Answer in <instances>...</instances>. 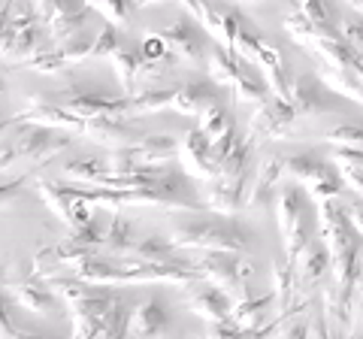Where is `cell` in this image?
<instances>
[{"instance_id": "6da1fadb", "label": "cell", "mask_w": 363, "mask_h": 339, "mask_svg": "<svg viewBox=\"0 0 363 339\" xmlns=\"http://www.w3.org/2000/svg\"><path fill=\"white\" fill-rule=\"evenodd\" d=\"M76 279L88 285L106 288V285H149V282H173V285H197L200 273L188 261H169V264H140V261H104V257H91L82 267L73 269Z\"/></svg>"}, {"instance_id": "7a4b0ae2", "label": "cell", "mask_w": 363, "mask_h": 339, "mask_svg": "<svg viewBox=\"0 0 363 339\" xmlns=\"http://www.w3.org/2000/svg\"><path fill=\"white\" fill-rule=\"evenodd\" d=\"M173 245L176 248H194V252L212 255H245L252 248V233L245 230L242 221L230 218H200L188 221L173 230Z\"/></svg>"}, {"instance_id": "3957f363", "label": "cell", "mask_w": 363, "mask_h": 339, "mask_svg": "<svg viewBox=\"0 0 363 339\" xmlns=\"http://www.w3.org/2000/svg\"><path fill=\"white\" fill-rule=\"evenodd\" d=\"M70 140H73V133H67V130L28 124V128L18 133V140L6 143V149L0 152V170H6L13 161H18V157H28L33 164H45V161H52L55 155H61L67 145H70Z\"/></svg>"}, {"instance_id": "277c9868", "label": "cell", "mask_w": 363, "mask_h": 339, "mask_svg": "<svg viewBox=\"0 0 363 339\" xmlns=\"http://www.w3.org/2000/svg\"><path fill=\"white\" fill-rule=\"evenodd\" d=\"M194 269L200 273L203 282L221 288L224 294H233V297H240V300L248 297L245 282H248V276H252L255 267L248 264L242 255H221V252L203 255L200 261L194 264Z\"/></svg>"}, {"instance_id": "5b68a950", "label": "cell", "mask_w": 363, "mask_h": 339, "mask_svg": "<svg viewBox=\"0 0 363 339\" xmlns=\"http://www.w3.org/2000/svg\"><path fill=\"white\" fill-rule=\"evenodd\" d=\"M285 170L303 182L306 194L312 200L324 203V200H333L339 191H342V179H339V170H330L324 161H318L312 155H294V157H285Z\"/></svg>"}, {"instance_id": "8992f818", "label": "cell", "mask_w": 363, "mask_h": 339, "mask_svg": "<svg viewBox=\"0 0 363 339\" xmlns=\"http://www.w3.org/2000/svg\"><path fill=\"white\" fill-rule=\"evenodd\" d=\"M6 291L21 309H28L33 315H49L55 309V291L45 285L43 279L33 276V269H18L9 267L4 273Z\"/></svg>"}, {"instance_id": "52a82bcc", "label": "cell", "mask_w": 363, "mask_h": 339, "mask_svg": "<svg viewBox=\"0 0 363 339\" xmlns=\"http://www.w3.org/2000/svg\"><path fill=\"white\" fill-rule=\"evenodd\" d=\"M85 6V0H37V16L43 25H49L55 40L67 43L82 33Z\"/></svg>"}, {"instance_id": "ba28073f", "label": "cell", "mask_w": 363, "mask_h": 339, "mask_svg": "<svg viewBox=\"0 0 363 339\" xmlns=\"http://www.w3.org/2000/svg\"><path fill=\"white\" fill-rule=\"evenodd\" d=\"M91 49H94V40L85 37V33H79V37H73V40L58 43L55 49H45V52H40V55H33V58L21 61L18 70H30V73L52 76V73L64 70V67L91 58Z\"/></svg>"}, {"instance_id": "9c48e42d", "label": "cell", "mask_w": 363, "mask_h": 339, "mask_svg": "<svg viewBox=\"0 0 363 339\" xmlns=\"http://www.w3.org/2000/svg\"><path fill=\"white\" fill-rule=\"evenodd\" d=\"M179 164H182V173L191 179H200V182H215L221 176L218 161L212 155V143L197 128L188 130V137L179 143Z\"/></svg>"}, {"instance_id": "30bf717a", "label": "cell", "mask_w": 363, "mask_h": 339, "mask_svg": "<svg viewBox=\"0 0 363 339\" xmlns=\"http://www.w3.org/2000/svg\"><path fill=\"white\" fill-rule=\"evenodd\" d=\"M288 104L294 106L297 116H324V112H330L336 106L330 88L321 82V76H312V73H300L291 79Z\"/></svg>"}, {"instance_id": "8fae6325", "label": "cell", "mask_w": 363, "mask_h": 339, "mask_svg": "<svg viewBox=\"0 0 363 339\" xmlns=\"http://www.w3.org/2000/svg\"><path fill=\"white\" fill-rule=\"evenodd\" d=\"M13 124H40V128H55L67 133H85V118H76L73 112H67L58 104H49L43 94L30 97L25 112L13 116Z\"/></svg>"}, {"instance_id": "7c38bea8", "label": "cell", "mask_w": 363, "mask_h": 339, "mask_svg": "<svg viewBox=\"0 0 363 339\" xmlns=\"http://www.w3.org/2000/svg\"><path fill=\"white\" fill-rule=\"evenodd\" d=\"M294 118H297V112H294V106L288 104V100L269 94L267 100H260L257 109L252 112V133L279 140V137H285V133L291 130Z\"/></svg>"}, {"instance_id": "4fadbf2b", "label": "cell", "mask_w": 363, "mask_h": 339, "mask_svg": "<svg viewBox=\"0 0 363 339\" xmlns=\"http://www.w3.org/2000/svg\"><path fill=\"white\" fill-rule=\"evenodd\" d=\"M185 306L191 315H197V318H203L206 324H224L230 321V297L215 288V285H206V282H197V285H188V300Z\"/></svg>"}, {"instance_id": "5bb4252c", "label": "cell", "mask_w": 363, "mask_h": 339, "mask_svg": "<svg viewBox=\"0 0 363 339\" xmlns=\"http://www.w3.org/2000/svg\"><path fill=\"white\" fill-rule=\"evenodd\" d=\"M248 173L242 176H230V179H218V182H212L209 191H206V200H203V206L215 216H236V209L245 206L248 200Z\"/></svg>"}, {"instance_id": "9a60e30c", "label": "cell", "mask_w": 363, "mask_h": 339, "mask_svg": "<svg viewBox=\"0 0 363 339\" xmlns=\"http://www.w3.org/2000/svg\"><path fill=\"white\" fill-rule=\"evenodd\" d=\"M161 40L167 43L169 52H173L176 58L188 61V64H200L203 55H206V43H203L200 30L194 25H188V21H176V25L164 28Z\"/></svg>"}, {"instance_id": "2e32d148", "label": "cell", "mask_w": 363, "mask_h": 339, "mask_svg": "<svg viewBox=\"0 0 363 339\" xmlns=\"http://www.w3.org/2000/svg\"><path fill=\"white\" fill-rule=\"evenodd\" d=\"M294 276H297V285L312 288L327 276V267H330V252L321 240H312L303 252L294 257Z\"/></svg>"}, {"instance_id": "e0dca14e", "label": "cell", "mask_w": 363, "mask_h": 339, "mask_svg": "<svg viewBox=\"0 0 363 339\" xmlns=\"http://www.w3.org/2000/svg\"><path fill=\"white\" fill-rule=\"evenodd\" d=\"M272 206H276V221H279V230H281L285 240L300 228L306 218H309V216H306V194L297 185L281 188L279 194L272 197Z\"/></svg>"}, {"instance_id": "ac0fdd59", "label": "cell", "mask_w": 363, "mask_h": 339, "mask_svg": "<svg viewBox=\"0 0 363 339\" xmlns=\"http://www.w3.org/2000/svg\"><path fill=\"white\" fill-rule=\"evenodd\" d=\"M82 137L97 140L100 145H109V149H124V145H136L143 140L136 137V130L124 118H91L85 121Z\"/></svg>"}, {"instance_id": "d6986e66", "label": "cell", "mask_w": 363, "mask_h": 339, "mask_svg": "<svg viewBox=\"0 0 363 339\" xmlns=\"http://www.w3.org/2000/svg\"><path fill=\"white\" fill-rule=\"evenodd\" d=\"M169 324V315L161 300H143L130 315V336L136 339H157Z\"/></svg>"}, {"instance_id": "ffe728a7", "label": "cell", "mask_w": 363, "mask_h": 339, "mask_svg": "<svg viewBox=\"0 0 363 339\" xmlns=\"http://www.w3.org/2000/svg\"><path fill=\"white\" fill-rule=\"evenodd\" d=\"M281 173H285V157L281 155L264 157V164L255 170V185H252V191H248L245 206H260V203H267L269 197H276L272 191L279 188Z\"/></svg>"}, {"instance_id": "44dd1931", "label": "cell", "mask_w": 363, "mask_h": 339, "mask_svg": "<svg viewBox=\"0 0 363 339\" xmlns=\"http://www.w3.org/2000/svg\"><path fill=\"white\" fill-rule=\"evenodd\" d=\"M276 303V294H264V297H245L233 306L230 324H236L242 333H252L257 327H264L269 321V306Z\"/></svg>"}, {"instance_id": "7402d4cb", "label": "cell", "mask_w": 363, "mask_h": 339, "mask_svg": "<svg viewBox=\"0 0 363 339\" xmlns=\"http://www.w3.org/2000/svg\"><path fill=\"white\" fill-rule=\"evenodd\" d=\"M133 152L140 167H167L169 161L179 157V143L167 137V133H157V137H143L133 145Z\"/></svg>"}, {"instance_id": "603a6c76", "label": "cell", "mask_w": 363, "mask_h": 339, "mask_svg": "<svg viewBox=\"0 0 363 339\" xmlns=\"http://www.w3.org/2000/svg\"><path fill=\"white\" fill-rule=\"evenodd\" d=\"M124 309H128V303L118 297V303L112 306V312L106 315V318H100V315H88V312H70V318H73V339H106V330L116 324V318Z\"/></svg>"}, {"instance_id": "cb8c5ba5", "label": "cell", "mask_w": 363, "mask_h": 339, "mask_svg": "<svg viewBox=\"0 0 363 339\" xmlns=\"http://www.w3.org/2000/svg\"><path fill=\"white\" fill-rule=\"evenodd\" d=\"M61 173L67 182H73L79 188H97L100 179L109 173V167L104 157H70V161L61 167Z\"/></svg>"}, {"instance_id": "d4e9b609", "label": "cell", "mask_w": 363, "mask_h": 339, "mask_svg": "<svg viewBox=\"0 0 363 339\" xmlns=\"http://www.w3.org/2000/svg\"><path fill=\"white\" fill-rule=\"evenodd\" d=\"M230 88H233V97L240 100V104H260V100L269 97L267 76L255 73V67L245 64V61H240V76H236V82Z\"/></svg>"}, {"instance_id": "484cf974", "label": "cell", "mask_w": 363, "mask_h": 339, "mask_svg": "<svg viewBox=\"0 0 363 339\" xmlns=\"http://www.w3.org/2000/svg\"><path fill=\"white\" fill-rule=\"evenodd\" d=\"M109 64H112V70H116V76H118V82H121V88L128 94H133V82H136V76H140L145 67V58H143V52L140 49H128V46H118L116 52H112V58H109Z\"/></svg>"}, {"instance_id": "4316f807", "label": "cell", "mask_w": 363, "mask_h": 339, "mask_svg": "<svg viewBox=\"0 0 363 339\" xmlns=\"http://www.w3.org/2000/svg\"><path fill=\"white\" fill-rule=\"evenodd\" d=\"M37 194H40V200L49 206L55 216H58L67 228L73 230V197L67 194V188L61 185V182H49V179H40L37 182Z\"/></svg>"}, {"instance_id": "83f0119b", "label": "cell", "mask_w": 363, "mask_h": 339, "mask_svg": "<svg viewBox=\"0 0 363 339\" xmlns=\"http://www.w3.org/2000/svg\"><path fill=\"white\" fill-rule=\"evenodd\" d=\"M209 104H215V97H212L209 88L200 85V82L182 85V88H176V94H173V109L179 112V116H200Z\"/></svg>"}, {"instance_id": "f1b7e54d", "label": "cell", "mask_w": 363, "mask_h": 339, "mask_svg": "<svg viewBox=\"0 0 363 339\" xmlns=\"http://www.w3.org/2000/svg\"><path fill=\"white\" fill-rule=\"evenodd\" d=\"M206 30L215 33L221 46H227V49L233 52L236 49V40H240V33L245 30V25H242V16L233 13V9H215Z\"/></svg>"}, {"instance_id": "f546056e", "label": "cell", "mask_w": 363, "mask_h": 339, "mask_svg": "<svg viewBox=\"0 0 363 339\" xmlns=\"http://www.w3.org/2000/svg\"><path fill=\"white\" fill-rule=\"evenodd\" d=\"M128 257L140 264H169V261H176V245L161 240V236H145V240L133 245V252Z\"/></svg>"}, {"instance_id": "4dcf8cb0", "label": "cell", "mask_w": 363, "mask_h": 339, "mask_svg": "<svg viewBox=\"0 0 363 339\" xmlns=\"http://www.w3.org/2000/svg\"><path fill=\"white\" fill-rule=\"evenodd\" d=\"M206 70L212 76V82L218 85H233L240 76V61L233 58V52H227L224 46H212L206 58Z\"/></svg>"}, {"instance_id": "1f68e13d", "label": "cell", "mask_w": 363, "mask_h": 339, "mask_svg": "<svg viewBox=\"0 0 363 339\" xmlns=\"http://www.w3.org/2000/svg\"><path fill=\"white\" fill-rule=\"evenodd\" d=\"M104 245H109V252L128 257L133 252V221L124 216H112L109 228L104 233Z\"/></svg>"}, {"instance_id": "d6a6232c", "label": "cell", "mask_w": 363, "mask_h": 339, "mask_svg": "<svg viewBox=\"0 0 363 339\" xmlns=\"http://www.w3.org/2000/svg\"><path fill=\"white\" fill-rule=\"evenodd\" d=\"M233 128V116H227V109L221 104H209L206 109L197 116V130L206 133L209 143H215L218 137H224L227 130Z\"/></svg>"}, {"instance_id": "836d02e7", "label": "cell", "mask_w": 363, "mask_h": 339, "mask_svg": "<svg viewBox=\"0 0 363 339\" xmlns=\"http://www.w3.org/2000/svg\"><path fill=\"white\" fill-rule=\"evenodd\" d=\"M321 82L330 88V91L354 97V100H360V104H363V82L351 70H333V67H324V70H321Z\"/></svg>"}, {"instance_id": "e575fe53", "label": "cell", "mask_w": 363, "mask_h": 339, "mask_svg": "<svg viewBox=\"0 0 363 339\" xmlns=\"http://www.w3.org/2000/svg\"><path fill=\"white\" fill-rule=\"evenodd\" d=\"M176 88H157V91H143L136 97H128V116H143V112H161L167 106H173Z\"/></svg>"}, {"instance_id": "d590c367", "label": "cell", "mask_w": 363, "mask_h": 339, "mask_svg": "<svg viewBox=\"0 0 363 339\" xmlns=\"http://www.w3.org/2000/svg\"><path fill=\"white\" fill-rule=\"evenodd\" d=\"M294 288H297V276H294V264L291 261H276L272 264V294H276V303L288 312V303L294 297Z\"/></svg>"}, {"instance_id": "8d00e7d4", "label": "cell", "mask_w": 363, "mask_h": 339, "mask_svg": "<svg viewBox=\"0 0 363 339\" xmlns=\"http://www.w3.org/2000/svg\"><path fill=\"white\" fill-rule=\"evenodd\" d=\"M248 161H252V140H248V137H240V143H236L233 149L227 152V157L218 164V170H221V176H224V179L242 176V173H248Z\"/></svg>"}, {"instance_id": "74e56055", "label": "cell", "mask_w": 363, "mask_h": 339, "mask_svg": "<svg viewBox=\"0 0 363 339\" xmlns=\"http://www.w3.org/2000/svg\"><path fill=\"white\" fill-rule=\"evenodd\" d=\"M55 252H58V261L64 264V267H70V269H76V267H82L85 261H91V257H97V248L94 245H88V243H79V240H64L61 245H55Z\"/></svg>"}, {"instance_id": "f35d334b", "label": "cell", "mask_w": 363, "mask_h": 339, "mask_svg": "<svg viewBox=\"0 0 363 339\" xmlns=\"http://www.w3.org/2000/svg\"><path fill=\"white\" fill-rule=\"evenodd\" d=\"M336 149H363V121H342L324 137Z\"/></svg>"}, {"instance_id": "ab89813d", "label": "cell", "mask_w": 363, "mask_h": 339, "mask_svg": "<svg viewBox=\"0 0 363 339\" xmlns=\"http://www.w3.org/2000/svg\"><path fill=\"white\" fill-rule=\"evenodd\" d=\"M30 269H33V276L43 279V282L61 276V261H58V252H55V245H49V248H43V252L33 255Z\"/></svg>"}, {"instance_id": "60d3db41", "label": "cell", "mask_w": 363, "mask_h": 339, "mask_svg": "<svg viewBox=\"0 0 363 339\" xmlns=\"http://www.w3.org/2000/svg\"><path fill=\"white\" fill-rule=\"evenodd\" d=\"M300 16L309 21L312 28L324 30V33H333L330 30V6H327V0H303V4H300Z\"/></svg>"}, {"instance_id": "b9f144b4", "label": "cell", "mask_w": 363, "mask_h": 339, "mask_svg": "<svg viewBox=\"0 0 363 339\" xmlns=\"http://www.w3.org/2000/svg\"><path fill=\"white\" fill-rule=\"evenodd\" d=\"M140 52H143L145 64H173L176 61V55L169 52V46L161 40V33H149V37L140 43Z\"/></svg>"}, {"instance_id": "7bdbcfd3", "label": "cell", "mask_w": 363, "mask_h": 339, "mask_svg": "<svg viewBox=\"0 0 363 339\" xmlns=\"http://www.w3.org/2000/svg\"><path fill=\"white\" fill-rule=\"evenodd\" d=\"M106 167H109V176H128V173H133V170L140 167L133 145H124V149H109Z\"/></svg>"}, {"instance_id": "ee69618b", "label": "cell", "mask_w": 363, "mask_h": 339, "mask_svg": "<svg viewBox=\"0 0 363 339\" xmlns=\"http://www.w3.org/2000/svg\"><path fill=\"white\" fill-rule=\"evenodd\" d=\"M85 4L91 9H97L100 16H104L109 25H124L130 16V6H128V0H85Z\"/></svg>"}, {"instance_id": "f6af8a7d", "label": "cell", "mask_w": 363, "mask_h": 339, "mask_svg": "<svg viewBox=\"0 0 363 339\" xmlns=\"http://www.w3.org/2000/svg\"><path fill=\"white\" fill-rule=\"evenodd\" d=\"M118 49V30L116 25H106L104 30L94 37V49H91V58H112V52Z\"/></svg>"}, {"instance_id": "bcb514c9", "label": "cell", "mask_w": 363, "mask_h": 339, "mask_svg": "<svg viewBox=\"0 0 363 339\" xmlns=\"http://www.w3.org/2000/svg\"><path fill=\"white\" fill-rule=\"evenodd\" d=\"M342 40L348 43L357 55H363V16H348L342 18Z\"/></svg>"}, {"instance_id": "7dc6e473", "label": "cell", "mask_w": 363, "mask_h": 339, "mask_svg": "<svg viewBox=\"0 0 363 339\" xmlns=\"http://www.w3.org/2000/svg\"><path fill=\"white\" fill-rule=\"evenodd\" d=\"M182 6L188 9L191 16H194L203 28H209V21H212V13H215V6H209L206 0H182Z\"/></svg>"}, {"instance_id": "c3c4849f", "label": "cell", "mask_w": 363, "mask_h": 339, "mask_svg": "<svg viewBox=\"0 0 363 339\" xmlns=\"http://www.w3.org/2000/svg\"><path fill=\"white\" fill-rule=\"evenodd\" d=\"M25 188V179H13V182H0V209H6L9 203H16Z\"/></svg>"}, {"instance_id": "681fc988", "label": "cell", "mask_w": 363, "mask_h": 339, "mask_svg": "<svg viewBox=\"0 0 363 339\" xmlns=\"http://www.w3.org/2000/svg\"><path fill=\"white\" fill-rule=\"evenodd\" d=\"M130 315H133V309H124L116 318V324L106 330V339H128L130 336Z\"/></svg>"}, {"instance_id": "f907efd6", "label": "cell", "mask_w": 363, "mask_h": 339, "mask_svg": "<svg viewBox=\"0 0 363 339\" xmlns=\"http://www.w3.org/2000/svg\"><path fill=\"white\" fill-rule=\"evenodd\" d=\"M339 179H342V185L351 188V194H360V197H363V170L339 167Z\"/></svg>"}, {"instance_id": "816d5d0a", "label": "cell", "mask_w": 363, "mask_h": 339, "mask_svg": "<svg viewBox=\"0 0 363 339\" xmlns=\"http://www.w3.org/2000/svg\"><path fill=\"white\" fill-rule=\"evenodd\" d=\"M16 327L9 324V315H6V300L4 294H0V339H16Z\"/></svg>"}, {"instance_id": "f5cc1de1", "label": "cell", "mask_w": 363, "mask_h": 339, "mask_svg": "<svg viewBox=\"0 0 363 339\" xmlns=\"http://www.w3.org/2000/svg\"><path fill=\"white\" fill-rule=\"evenodd\" d=\"M345 212H348V221H351V228H354V230L363 236V200L351 203V206H348Z\"/></svg>"}, {"instance_id": "db71d44e", "label": "cell", "mask_w": 363, "mask_h": 339, "mask_svg": "<svg viewBox=\"0 0 363 339\" xmlns=\"http://www.w3.org/2000/svg\"><path fill=\"white\" fill-rule=\"evenodd\" d=\"M13 6H16V0H6V4L0 6V40H4V33L9 28V18H13Z\"/></svg>"}, {"instance_id": "11a10c76", "label": "cell", "mask_w": 363, "mask_h": 339, "mask_svg": "<svg viewBox=\"0 0 363 339\" xmlns=\"http://www.w3.org/2000/svg\"><path fill=\"white\" fill-rule=\"evenodd\" d=\"M281 339H309V324H303V321L291 324L288 330H285V336H281Z\"/></svg>"}, {"instance_id": "9f6ffc18", "label": "cell", "mask_w": 363, "mask_h": 339, "mask_svg": "<svg viewBox=\"0 0 363 339\" xmlns=\"http://www.w3.org/2000/svg\"><path fill=\"white\" fill-rule=\"evenodd\" d=\"M16 339H49V336H33V333H21V330H18Z\"/></svg>"}, {"instance_id": "6f0895ef", "label": "cell", "mask_w": 363, "mask_h": 339, "mask_svg": "<svg viewBox=\"0 0 363 339\" xmlns=\"http://www.w3.org/2000/svg\"><path fill=\"white\" fill-rule=\"evenodd\" d=\"M136 6H149V4H161V0H133Z\"/></svg>"}, {"instance_id": "680465c9", "label": "cell", "mask_w": 363, "mask_h": 339, "mask_svg": "<svg viewBox=\"0 0 363 339\" xmlns=\"http://www.w3.org/2000/svg\"><path fill=\"white\" fill-rule=\"evenodd\" d=\"M6 128H13V118H6V121H0V130H6Z\"/></svg>"}, {"instance_id": "91938a15", "label": "cell", "mask_w": 363, "mask_h": 339, "mask_svg": "<svg viewBox=\"0 0 363 339\" xmlns=\"http://www.w3.org/2000/svg\"><path fill=\"white\" fill-rule=\"evenodd\" d=\"M128 339H136V336H128Z\"/></svg>"}, {"instance_id": "94428289", "label": "cell", "mask_w": 363, "mask_h": 339, "mask_svg": "<svg viewBox=\"0 0 363 339\" xmlns=\"http://www.w3.org/2000/svg\"><path fill=\"white\" fill-rule=\"evenodd\" d=\"M360 315H363V306H360Z\"/></svg>"}]
</instances>
